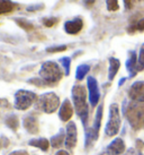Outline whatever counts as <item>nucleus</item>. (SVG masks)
<instances>
[{
	"label": "nucleus",
	"mask_w": 144,
	"mask_h": 155,
	"mask_svg": "<svg viewBox=\"0 0 144 155\" xmlns=\"http://www.w3.org/2000/svg\"><path fill=\"white\" fill-rule=\"evenodd\" d=\"M60 62H61V65H62V67H63V69H64V75H65V76H69V74H70L71 59H70L69 57H63V58L60 59Z\"/></svg>",
	"instance_id": "23"
},
{
	"label": "nucleus",
	"mask_w": 144,
	"mask_h": 155,
	"mask_svg": "<svg viewBox=\"0 0 144 155\" xmlns=\"http://www.w3.org/2000/svg\"><path fill=\"white\" fill-rule=\"evenodd\" d=\"M87 86L89 91V101L91 107H96L99 102L100 99V92H99V87H98V83L96 78L92 76H89L87 78Z\"/></svg>",
	"instance_id": "7"
},
{
	"label": "nucleus",
	"mask_w": 144,
	"mask_h": 155,
	"mask_svg": "<svg viewBox=\"0 0 144 155\" xmlns=\"http://www.w3.org/2000/svg\"><path fill=\"white\" fill-rule=\"evenodd\" d=\"M126 69L130 74V77H135L139 71L137 70V56H136L135 51L130 52L128 59L126 61Z\"/></svg>",
	"instance_id": "14"
},
{
	"label": "nucleus",
	"mask_w": 144,
	"mask_h": 155,
	"mask_svg": "<svg viewBox=\"0 0 144 155\" xmlns=\"http://www.w3.org/2000/svg\"><path fill=\"white\" fill-rule=\"evenodd\" d=\"M9 155H30L26 151H15L13 153H10Z\"/></svg>",
	"instance_id": "31"
},
{
	"label": "nucleus",
	"mask_w": 144,
	"mask_h": 155,
	"mask_svg": "<svg viewBox=\"0 0 144 155\" xmlns=\"http://www.w3.org/2000/svg\"><path fill=\"white\" fill-rule=\"evenodd\" d=\"M140 155H141V154H140Z\"/></svg>",
	"instance_id": "40"
},
{
	"label": "nucleus",
	"mask_w": 144,
	"mask_h": 155,
	"mask_svg": "<svg viewBox=\"0 0 144 155\" xmlns=\"http://www.w3.org/2000/svg\"><path fill=\"white\" fill-rule=\"evenodd\" d=\"M83 27V22L82 19L79 17L68 21L64 24V31L68 33V34H78Z\"/></svg>",
	"instance_id": "11"
},
{
	"label": "nucleus",
	"mask_w": 144,
	"mask_h": 155,
	"mask_svg": "<svg viewBox=\"0 0 144 155\" xmlns=\"http://www.w3.org/2000/svg\"><path fill=\"white\" fill-rule=\"evenodd\" d=\"M17 8V5L11 0H0V15L9 14Z\"/></svg>",
	"instance_id": "17"
},
{
	"label": "nucleus",
	"mask_w": 144,
	"mask_h": 155,
	"mask_svg": "<svg viewBox=\"0 0 144 155\" xmlns=\"http://www.w3.org/2000/svg\"><path fill=\"white\" fill-rule=\"evenodd\" d=\"M102 155H109V154H108V153L106 152V153H104V154H102Z\"/></svg>",
	"instance_id": "36"
},
{
	"label": "nucleus",
	"mask_w": 144,
	"mask_h": 155,
	"mask_svg": "<svg viewBox=\"0 0 144 155\" xmlns=\"http://www.w3.org/2000/svg\"><path fill=\"white\" fill-rule=\"evenodd\" d=\"M28 144L33 147H37L43 152H46L49 150V146H50V142L46 138H34V139H30Z\"/></svg>",
	"instance_id": "16"
},
{
	"label": "nucleus",
	"mask_w": 144,
	"mask_h": 155,
	"mask_svg": "<svg viewBox=\"0 0 144 155\" xmlns=\"http://www.w3.org/2000/svg\"><path fill=\"white\" fill-rule=\"evenodd\" d=\"M6 125L8 126L10 129H13L14 131H16L18 129V126H19V121H18V117L16 114H10L6 118Z\"/></svg>",
	"instance_id": "20"
},
{
	"label": "nucleus",
	"mask_w": 144,
	"mask_h": 155,
	"mask_svg": "<svg viewBox=\"0 0 144 155\" xmlns=\"http://www.w3.org/2000/svg\"><path fill=\"white\" fill-rule=\"evenodd\" d=\"M125 151V143L122 138H115L107 146V153L109 155H122Z\"/></svg>",
	"instance_id": "10"
},
{
	"label": "nucleus",
	"mask_w": 144,
	"mask_h": 155,
	"mask_svg": "<svg viewBox=\"0 0 144 155\" xmlns=\"http://www.w3.org/2000/svg\"><path fill=\"white\" fill-rule=\"evenodd\" d=\"M136 1H143V0H136Z\"/></svg>",
	"instance_id": "38"
},
{
	"label": "nucleus",
	"mask_w": 144,
	"mask_h": 155,
	"mask_svg": "<svg viewBox=\"0 0 144 155\" xmlns=\"http://www.w3.org/2000/svg\"><path fill=\"white\" fill-rule=\"evenodd\" d=\"M144 69V44H142V47L140 49V53L137 56V70L142 71Z\"/></svg>",
	"instance_id": "24"
},
{
	"label": "nucleus",
	"mask_w": 144,
	"mask_h": 155,
	"mask_svg": "<svg viewBox=\"0 0 144 155\" xmlns=\"http://www.w3.org/2000/svg\"><path fill=\"white\" fill-rule=\"evenodd\" d=\"M128 96L133 102L144 103V82H135L128 90Z\"/></svg>",
	"instance_id": "9"
},
{
	"label": "nucleus",
	"mask_w": 144,
	"mask_h": 155,
	"mask_svg": "<svg viewBox=\"0 0 144 155\" xmlns=\"http://www.w3.org/2000/svg\"><path fill=\"white\" fill-rule=\"evenodd\" d=\"M55 155H70L67 151H63V150H61V151L56 152V154Z\"/></svg>",
	"instance_id": "32"
},
{
	"label": "nucleus",
	"mask_w": 144,
	"mask_h": 155,
	"mask_svg": "<svg viewBox=\"0 0 144 155\" xmlns=\"http://www.w3.org/2000/svg\"><path fill=\"white\" fill-rule=\"evenodd\" d=\"M23 125H24V128L32 135H35V134L38 133L39 125H38V120L36 117L32 116V114L25 117V119L23 121Z\"/></svg>",
	"instance_id": "12"
},
{
	"label": "nucleus",
	"mask_w": 144,
	"mask_h": 155,
	"mask_svg": "<svg viewBox=\"0 0 144 155\" xmlns=\"http://www.w3.org/2000/svg\"><path fill=\"white\" fill-rule=\"evenodd\" d=\"M95 1H96V0H85V4L87 5V6H92V5L95 4Z\"/></svg>",
	"instance_id": "33"
},
{
	"label": "nucleus",
	"mask_w": 144,
	"mask_h": 155,
	"mask_svg": "<svg viewBox=\"0 0 144 155\" xmlns=\"http://www.w3.org/2000/svg\"><path fill=\"white\" fill-rule=\"evenodd\" d=\"M44 8V5H33V6H30L27 8V10H30V12H35V10H42Z\"/></svg>",
	"instance_id": "29"
},
{
	"label": "nucleus",
	"mask_w": 144,
	"mask_h": 155,
	"mask_svg": "<svg viewBox=\"0 0 144 155\" xmlns=\"http://www.w3.org/2000/svg\"><path fill=\"white\" fill-rule=\"evenodd\" d=\"M130 32H134V31H140V32H144V18L140 19L139 22L134 24L133 26H131L130 28H128Z\"/></svg>",
	"instance_id": "27"
},
{
	"label": "nucleus",
	"mask_w": 144,
	"mask_h": 155,
	"mask_svg": "<svg viewBox=\"0 0 144 155\" xmlns=\"http://www.w3.org/2000/svg\"><path fill=\"white\" fill-rule=\"evenodd\" d=\"M136 146L140 148V146H144V143L142 142V140H137V142H136Z\"/></svg>",
	"instance_id": "34"
},
{
	"label": "nucleus",
	"mask_w": 144,
	"mask_h": 155,
	"mask_svg": "<svg viewBox=\"0 0 144 155\" xmlns=\"http://www.w3.org/2000/svg\"><path fill=\"white\" fill-rule=\"evenodd\" d=\"M71 1H74V0H71Z\"/></svg>",
	"instance_id": "39"
},
{
	"label": "nucleus",
	"mask_w": 144,
	"mask_h": 155,
	"mask_svg": "<svg viewBox=\"0 0 144 155\" xmlns=\"http://www.w3.org/2000/svg\"><path fill=\"white\" fill-rule=\"evenodd\" d=\"M119 66H121V62L118 59H116L114 57L109 58V68H108V79L109 81H113L115 78L116 74L118 73Z\"/></svg>",
	"instance_id": "15"
},
{
	"label": "nucleus",
	"mask_w": 144,
	"mask_h": 155,
	"mask_svg": "<svg viewBox=\"0 0 144 155\" xmlns=\"http://www.w3.org/2000/svg\"><path fill=\"white\" fill-rule=\"evenodd\" d=\"M67 50V45H56V47H50L46 49L47 52L50 53H56V52H62Z\"/></svg>",
	"instance_id": "28"
},
{
	"label": "nucleus",
	"mask_w": 144,
	"mask_h": 155,
	"mask_svg": "<svg viewBox=\"0 0 144 155\" xmlns=\"http://www.w3.org/2000/svg\"><path fill=\"white\" fill-rule=\"evenodd\" d=\"M71 95L77 114L81 119L83 126H86L88 122V118H89V107L87 103V92H86L85 86H82L80 84L74 85L72 87Z\"/></svg>",
	"instance_id": "1"
},
{
	"label": "nucleus",
	"mask_w": 144,
	"mask_h": 155,
	"mask_svg": "<svg viewBox=\"0 0 144 155\" xmlns=\"http://www.w3.org/2000/svg\"><path fill=\"white\" fill-rule=\"evenodd\" d=\"M124 5L126 9H132L133 8V0H124Z\"/></svg>",
	"instance_id": "30"
},
{
	"label": "nucleus",
	"mask_w": 144,
	"mask_h": 155,
	"mask_svg": "<svg viewBox=\"0 0 144 155\" xmlns=\"http://www.w3.org/2000/svg\"><path fill=\"white\" fill-rule=\"evenodd\" d=\"M125 81H126V78H122V79L119 81V86H121V85H123L124 82H125Z\"/></svg>",
	"instance_id": "35"
},
{
	"label": "nucleus",
	"mask_w": 144,
	"mask_h": 155,
	"mask_svg": "<svg viewBox=\"0 0 144 155\" xmlns=\"http://www.w3.org/2000/svg\"><path fill=\"white\" fill-rule=\"evenodd\" d=\"M102 105L100 104L97 109L96 112V117H95V122H93L92 129L97 134H99V129H100V125H102Z\"/></svg>",
	"instance_id": "19"
},
{
	"label": "nucleus",
	"mask_w": 144,
	"mask_h": 155,
	"mask_svg": "<svg viewBox=\"0 0 144 155\" xmlns=\"http://www.w3.org/2000/svg\"><path fill=\"white\" fill-rule=\"evenodd\" d=\"M64 138H65L64 130L61 129L55 136H53V137L51 138V142L50 143H51L52 147H54V148H60V147L62 146V144H63V140H65Z\"/></svg>",
	"instance_id": "18"
},
{
	"label": "nucleus",
	"mask_w": 144,
	"mask_h": 155,
	"mask_svg": "<svg viewBox=\"0 0 144 155\" xmlns=\"http://www.w3.org/2000/svg\"><path fill=\"white\" fill-rule=\"evenodd\" d=\"M60 99L59 96L53 93L49 92L45 94H42L36 101V109L45 113H53V112L59 108Z\"/></svg>",
	"instance_id": "4"
},
{
	"label": "nucleus",
	"mask_w": 144,
	"mask_h": 155,
	"mask_svg": "<svg viewBox=\"0 0 144 155\" xmlns=\"http://www.w3.org/2000/svg\"><path fill=\"white\" fill-rule=\"evenodd\" d=\"M42 23H43V25L46 26V27H52V26H54L55 24H58V23H59V18H58V17L43 18Z\"/></svg>",
	"instance_id": "25"
},
{
	"label": "nucleus",
	"mask_w": 144,
	"mask_h": 155,
	"mask_svg": "<svg viewBox=\"0 0 144 155\" xmlns=\"http://www.w3.org/2000/svg\"><path fill=\"white\" fill-rule=\"evenodd\" d=\"M15 22L17 23V25L20 26V27L24 31L30 32V31L34 30V25H33V24H32L30 21L25 19V18H15Z\"/></svg>",
	"instance_id": "22"
},
{
	"label": "nucleus",
	"mask_w": 144,
	"mask_h": 155,
	"mask_svg": "<svg viewBox=\"0 0 144 155\" xmlns=\"http://www.w3.org/2000/svg\"><path fill=\"white\" fill-rule=\"evenodd\" d=\"M125 116L134 130H139L144 127V103L131 102L125 110Z\"/></svg>",
	"instance_id": "3"
},
{
	"label": "nucleus",
	"mask_w": 144,
	"mask_h": 155,
	"mask_svg": "<svg viewBox=\"0 0 144 155\" xmlns=\"http://www.w3.org/2000/svg\"><path fill=\"white\" fill-rule=\"evenodd\" d=\"M37 99V95L34 92L19 90L15 93V108L17 110H27Z\"/></svg>",
	"instance_id": "6"
},
{
	"label": "nucleus",
	"mask_w": 144,
	"mask_h": 155,
	"mask_svg": "<svg viewBox=\"0 0 144 155\" xmlns=\"http://www.w3.org/2000/svg\"><path fill=\"white\" fill-rule=\"evenodd\" d=\"M72 114H73V109H72L71 102L68 99L63 101V103L61 105L59 111V117L62 121H69L71 119Z\"/></svg>",
	"instance_id": "13"
},
{
	"label": "nucleus",
	"mask_w": 144,
	"mask_h": 155,
	"mask_svg": "<svg viewBox=\"0 0 144 155\" xmlns=\"http://www.w3.org/2000/svg\"><path fill=\"white\" fill-rule=\"evenodd\" d=\"M1 146H2V145H1V139H0V148H1Z\"/></svg>",
	"instance_id": "37"
},
{
	"label": "nucleus",
	"mask_w": 144,
	"mask_h": 155,
	"mask_svg": "<svg viewBox=\"0 0 144 155\" xmlns=\"http://www.w3.org/2000/svg\"><path fill=\"white\" fill-rule=\"evenodd\" d=\"M106 6L109 12H116L119 8L118 0H106Z\"/></svg>",
	"instance_id": "26"
},
{
	"label": "nucleus",
	"mask_w": 144,
	"mask_h": 155,
	"mask_svg": "<svg viewBox=\"0 0 144 155\" xmlns=\"http://www.w3.org/2000/svg\"><path fill=\"white\" fill-rule=\"evenodd\" d=\"M90 70V66L89 65H80L78 66V68H77V71H76V78L78 81H82L83 78L86 77V75L89 73Z\"/></svg>",
	"instance_id": "21"
},
{
	"label": "nucleus",
	"mask_w": 144,
	"mask_h": 155,
	"mask_svg": "<svg viewBox=\"0 0 144 155\" xmlns=\"http://www.w3.org/2000/svg\"><path fill=\"white\" fill-rule=\"evenodd\" d=\"M77 137H78V133H77V126L73 121H70L67 125V133H65V147L68 150L74 148L77 145Z\"/></svg>",
	"instance_id": "8"
},
{
	"label": "nucleus",
	"mask_w": 144,
	"mask_h": 155,
	"mask_svg": "<svg viewBox=\"0 0 144 155\" xmlns=\"http://www.w3.org/2000/svg\"><path fill=\"white\" fill-rule=\"evenodd\" d=\"M121 128V114H119V107L118 104L113 103L109 107V118L108 122L105 128V133L107 136L113 137L117 135Z\"/></svg>",
	"instance_id": "5"
},
{
	"label": "nucleus",
	"mask_w": 144,
	"mask_h": 155,
	"mask_svg": "<svg viewBox=\"0 0 144 155\" xmlns=\"http://www.w3.org/2000/svg\"><path fill=\"white\" fill-rule=\"evenodd\" d=\"M39 77L45 85L52 86L61 81V78L63 77V71L56 62L46 61L39 69Z\"/></svg>",
	"instance_id": "2"
}]
</instances>
